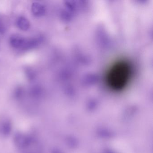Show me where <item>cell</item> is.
Segmentation results:
<instances>
[{
    "mask_svg": "<svg viewBox=\"0 0 153 153\" xmlns=\"http://www.w3.org/2000/svg\"><path fill=\"white\" fill-rule=\"evenodd\" d=\"M134 68L130 62L126 59L117 60L111 64L104 76L105 83L111 91H123L131 82Z\"/></svg>",
    "mask_w": 153,
    "mask_h": 153,
    "instance_id": "6da1fadb",
    "label": "cell"
},
{
    "mask_svg": "<svg viewBox=\"0 0 153 153\" xmlns=\"http://www.w3.org/2000/svg\"><path fill=\"white\" fill-rule=\"evenodd\" d=\"M14 141L18 148L25 149L30 147L35 142V138L31 135L17 132L14 136Z\"/></svg>",
    "mask_w": 153,
    "mask_h": 153,
    "instance_id": "7a4b0ae2",
    "label": "cell"
},
{
    "mask_svg": "<svg viewBox=\"0 0 153 153\" xmlns=\"http://www.w3.org/2000/svg\"><path fill=\"white\" fill-rule=\"evenodd\" d=\"M12 130V124L10 121L5 120L0 124V134L4 137L9 136Z\"/></svg>",
    "mask_w": 153,
    "mask_h": 153,
    "instance_id": "3957f363",
    "label": "cell"
},
{
    "mask_svg": "<svg viewBox=\"0 0 153 153\" xmlns=\"http://www.w3.org/2000/svg\"><path fill=\"white\" fill-rule=\"evenodd\" d=\"M26 39L22 36L15 35L10 38V43L11 46L16 49H22Z\"/></svg>",
    "mask_w": 153,
    "mask_h": 153,
    "instance_id": "277c9868",
    "label": "cell"
},
{
    "mask_svg": "<svg viewBox=\"0 0 153 153\" xmlns=\"http://www.w3.org/2000/svg\"><path fill=\"white\" fill-rule=\"evenodd\" d=\"M31 10L33 15L36 17L42 16L45 12V8L44 6L39 2L33 3Z\"/></svg>",
    "mask_w": 153,
    "mask_h": 153,
    "instance_id": "5b68a950",
    "label": "cell"
},
{
    "mask_svg": "<svg viewBox=\"0 0 153 153\" xmlns=\"http://www.w3.org/2000/svg\"><path fill=\"white\" fill-rule=\"evenodd\" d=\"M17 25L19 28L23 31H27L30 28V22L24 17H20L18 19Z\"/></svg>",
    "mask_w": 153,
    "mask_h": 153,
    "instance_id": "8992f818",
    "label": "cell"
},
{
    "mask_svg": "<svg viewBox=\"0 0 153 153\" xmlns=\"http://www.w3.org/2000/svg\"><path fill=\"white\" fill-rule=\"evenodd\" d=\"M31 95L33 98H39L42 95V90L41 88L37 86L34 87L31 90Z\"/></svg>",
    "mask_w": 153,
    "mask_h": 153,
    "instance_id": "52a82bcc",
    "label": "cell"
},
{
    "mask_svg": "<svg viewBox=\"0 0 153 153\" xmlns=\"http://www.w3.org/2000/svg\"><path fill=\"white\" fill-rule=\"evenodd\" d=\"M6 28L2 19L0 18V34H2L6 32Z\"/></svg>",
    "mask_w": 153,
    "mask_h": 153,
    "instance_id": "ba28073f",
    "label": "cell"
},
{
    "mask_svg": "<svg viewBox=\"0 0 153 153\" xmlns=\"http://www.w3.org/2000/svg\"><path fill=\"white\" fill-rule=\"evenodd\" d=\"M22 95V91H21V89H18L16 93H15V97L16 98H19L21 97Z\"/></svg>",
    "mask_w": 153,
    "mask_h": 153,
    "instance_id": "9c48e42d",
    "label": "cell"
},
{
    "mask_svg": "<svg viewBox=\"0 0 153 153\" xmlns=\"http://www.w3.org/2000/svg\"><path fill=\"white\" fill-rule=\"evenodd\" d=\"M0 42H1V40H0Z\"/></svg>",
    "mask_w": 153,
    "mask_h": 153,
    "instance_id": "30bf717a",
    "label": "cell"
}]
</instances>
